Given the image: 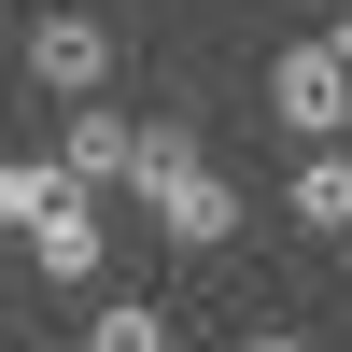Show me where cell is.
<instances>
[{"label": "cell", "instance_id": "1", "mask_svg": "<svg viewBox=\"0 0 352 352\" xmlns=\"http://www.w3.org/2000/svg\"><path fill=\"white\" fill-rule=\"evenodd\" d=\"M127 197L155 212V240H184V254H226V240H240V184L197 155V127H141V169H127Z\"/></svg>", "mask_w": 352, "mask_h": 352}, {"label": "cell", "instance_id": "2", "mask_svg": "<svg viewBox=\"0 0 352 352\" xmlns=\"http://www.w3.org/2000/svg\"><path fill=\"white\" fill-rule=\"evenodd\" d=\"M268 113L296 141H352V28H310V43L268 56Z\"/></svg>", "mask_w": 352, "mask_h": 352}, {"label": "cell", "instance_id": "3", "mask_svg": "<svg viewBox=\"0 0 352 352\" xmlns=\"http://www.w3.org/2000/svg\"><path fill=\"white\" fill-rule=\"evenodd\" d=\"M127 169H141V113H113V99H71V113H56V184H71V197H113Z\"/></svg>", "mask_w": 352, "mask_h": 352}, {"label": "cell", "instance_id": "4", "mask_svg": "<svg viewBox=\"0 0 352 352\" xmlns=\"http://www.w3.org/2000/svg\"><path fill=\"white\" fill-rule=\"evenodd\" d=\"M28 85H43V99H99L113 85V28L99 14H43L28 28Z\"/></svg>", "mask_w": 352, "mask_h": 352}, {"label": "cell", "instance_id": "5", "mask_svg": "<svg viewBox=\"0 0 352 352\" xmlns=\"http://www.w3.org/2000/svg\"><path fill=\"white\" fill-rule=\"evenodd\" d=\"M99 254H113L99 197H71V184H56L43 212H28V268H43V282H99Z\"/></svg>", "mask_w": 352, "mask_h": 352}, {"label": "cell", "instance_id": "6", "mask_svg": "<svg viewBox=\"0 0 352 352\" xmlns=\"http://www.w3.org/2000/svg\"><path fill=\"white\" fill-rule=\"evenodd\" d=\"M282 197H296V226H352V155H338V141H310Z\"/></svg>", "mask_w": 352, "mask_h": 352}, {"label": "cell", "instance_id": "7", "mask_svg": "<svg viewBox=\"0 0 352 352\" xmlns=\"http://www.w3.org/2000/svg\"><path fill=\"white\" fill-rule=\"evenodd\" d=\"M85 352H169V310H141V296H113L99 324H85Z\"/></svg>", "mask_w": 352, "mask_h": 352}, {"label": "cell", "instance_id": "8", "mask_svg": "<svg viewBox=\"0 0 352 352\" xmlns=\"http://www.w3.org/2000/svg\"><path fill=\"white\" fill-rule=\"evenodd\" d=\"M43 197H56L43 155H0V240H28V212H43Z\"/></svg>", "mask_w": 352, "mask_h": 352}, {"label": "cell", "instance_id": "9", "mask_svg": "<svg viewBox=\"0 0 352 352\" xmlns=\"http://www.w3.org/2000/svg\"><path fill=\"white\" fill-rule=\"evenodd\" d=\"M240 352H310V338H282V324H268V338H240Z\"/></svg>", "mask_w": 352, "mask_h": 352}]
</instances>
